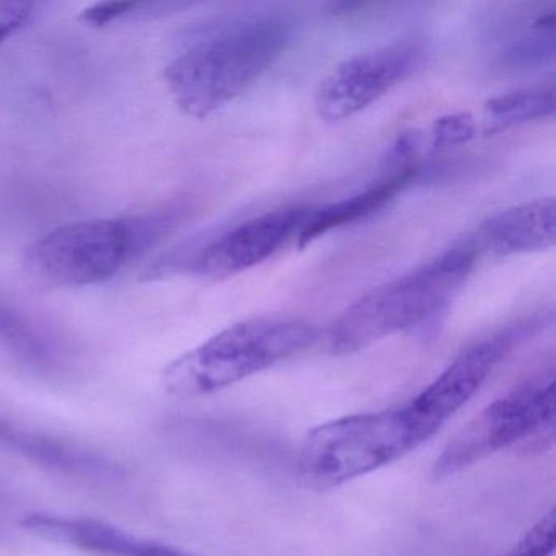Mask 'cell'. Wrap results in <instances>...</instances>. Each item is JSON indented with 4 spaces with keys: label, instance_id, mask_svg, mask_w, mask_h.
Listing matches in <instances>:
<instances>
[{
    "label": "cell",
    "instance_id": "8992f818",
    "mask_svg": "<svg viewBox=\"0 0 556 556\" xmlns=\"http://www.w3.org/2000/svg\"><path fill=\"white\" fill-rule=\"evenodd\" d=\"M555 434V369L542 370L475 416L435 460V478L451 477L513 447L543 448Z\"/></svg>",
    "mask_w": 556,
    "mask_h": 556
},
{
    "label": "cell",
    "instance_id": "ac0fdd59",
    "mask_svg": "<svg viewBox=\"0 0 556 556\" xmlns=\"http://www.w3.org/2000/svg\"><path fill=\"white\" fill-rule=\"evenodd\" d=\"M37 4L25 0H0V48L35 17Z\"/></svg>",
    "mask_w": 556,
    "mask_h": 556
},
{
    "label": "cell",
    "instance_id": "9a60e30c",
    "mask_svg": "<svg viewBox=\"0 0 556 556\" xmlns=\"http://www.w3.org/2000/svg\"><path fill=\"white\" fill-rule=\"evenodd\" d=\"M0 343H5L25 354H43L45 346L30 321L0 299Z\"/></svg>",
    "mask_w": 556,
    "mask_h": 556
},
{
    "label": "cell",
    "instance_id": "7c38bea8",
    "mask_svg": "<svg viewBox=\"0 0 556 556\" xmlns=\"http://www.w3.org/2000/svg\"><path fill=\"white\" fill-rule=\"evenodd\" d=\"M418 174V165H408V167L400 168L395 174L387 177L386 180L379 181V184L354 194V197L338 201V203L330 204V206L318 207V210L314 207L307 223L298 236V245L304 249L308 243L320 239L330 230L340 229L346 224L356 223V220L377 213L380 207L390 203L400 191L405 190Z\"/></svg>",
    "mask_w": 556,
    "mask_h": 556
},
{
    "label": "cell",
    "instance_id": "e0dca14e",
    "mask_svg": "<svg viewBox=\"0 0 556 556\" xmlns=\"http://www.w3.org/2000/svg\"><path fill=\"white\" fill-rule=\"evenodd\" d=\"M556 540V510L549 509L504 556H552Z\"/></svg>",
    "mask_w": 556,
    "mask_h": 556
},
{
    "label": "cell",
    "instance_id": "d6986e66",
    "mask_svg": "<svg viewBox=\"0 0 556 556\" xmlns=\"http://www.w3.org/2000/svg\"><path fill=\"white\" fill-rule=\"evenodd\" d=\"M0 442L15 448V451L25 452L37 460L43 457L45 448H47V439L14 431L11 426L4 425V422H0Z\"/></svg>",
    "mask_w": 556,
    "mask_h": 556
},
{
    "label": "cell",
    "instance_id": "277c9868",
    "mask_svg": "<svg viewBox=\"0 0 556 556\" xmlns=\"http://www.w3.org/2000/svg\"><path fill=\"white\" fill-rule=\"evenodd\" d=\"M435 434L412 402L359 413L308 432L298 458L305 486L327 491L405 457Z\"/></svg>",
    "mask_w": 556,
    "mask_h": 556
},
{
    "label": "cell",
    "instance_id": "6da1fadb",
    "mask_svg": "<svg viewBox=\"0 0 556 556\" xmlns=\"http://www.w3.org/2000/svg\"><path fill=\"white\" fill-rule=\"evenodd\" d=\"M291 27L279 17L227 25L194 41L164 71L178 109L204 119L245 93L288 47Z\"/></svg>",
    "mask_w": 556,
    "mask_h": 556
},
{
    "label": "cell",
    "instance_id": "4fadbf2b",
    "mask_svg": "<svg viewBox=\"0 0 556 556\" xmlns=\"http://www.w3.org/2000/svg\"><path fill=\"white\" fill-rule=\"evenodd\" d=\"M553 113H555V89L552 84L516 90L486 102L483 109L484 131H506L514 126L548 118Z\"/></svg>",
    "mask_w": 556,
    "mask_h": 556
},
{
    "label": "cell",
    "instance_id": "ba28073f",
    "mask_svg": "<svg viewBox=\"0 0 556 556\" xmlns=\"http://www.w3.org/2000/svg\"><path fill=\"white\" fill-rule=\"evenodd\" d=\"M312 210L281 207L245 220L207 243L191 262V271L204 278L226 279L262 265L301 233Z\"/></svg>",
    "mask_w": 556,
    "mask_h": 556
},
{
    "label": "cell",
    "instance_id": "5b68a950",
    "mask_svg": "<svg viewBox=\"0 0 556 556\" xmlns=\"http://www.w3.org/2000/svg\"><path fill=\"white\" fill-rule=\"evenodd\" d=\"M315 340L317 330L302 318H249L172 361L162 374V386L181 399L210 395L295 356Z\"/></svg>",
    "mask_w": 556,
    "mask_h": 556
},
{
    "label": "cell",
    "instance_id": "2e32d148",
    "mask_svg": "<svg viewBox=\"0 0 556 556\" xmlns=\"http://www.w3.org/2000/svg\"><path fill=\"white\" fill-rule=\"evenodd\" d=\"M477 132L475 119L468 113L441 116L431 129V149L434 152L451 151L457 146L467 144Z\"/></svg>",
    "mask_w": 556,
    "mask_h": 556
},
{
    "label": "cell",
    "instance_id": "30bf717a",
    "mask_svg": "<svg viewBox=\"0 0 556 556\" xmlns=\"http://www.w3.org/2000/svg\"><path fill=\"white\" fill-rule=\"evenodd\" d=\"M27 532L51 542L76 546L105 556H194L152 540L139 539L112 523L90 517H64L34 513L22 519Z\"/></svg>",
    "mask_w": 556,
    "mask_h": 556
},
{
    "label": "cell",
    "instance_id": "7a4b0ae2",
    "mask_svg": "<svg viewBox=\"0 0 556 556\" xmlns=\"http://www.w3.org/2000/svg\"><path fill=\"white\" fill-rule=\"evenodd\" d=\"M181 217L184 207L174 206L141 216L64 224L35 240L25 263L35 276L51 285H103L174 232Z\"/></svg>",
    "mask_w": 556,
    "mask_h": 556
},
{
    "label": "cell",
    "instance_id": "3957f363",
    "mask_svg": "<svg viewBox=\"0 0 556 556\" xmlns=\"http://www.w3.org/2000/svg\"><path fill=\"white\" fill-rule=\"evenodd\" d=\"M477 256L467 242L367 292L334 321L330 331L331 351L356 353L431 320L460 292Z\"/></svg>",
    "mask_w": 556,
    "mask_h": 556
},
{
    "label": "cell",
    "instance_id": "5bb4252c",
    "mask_svg": "<svg viewBox=\"0 0 556 556\" xmlns=\"http://www.w3.org/2000/svg\"><path fill=\"white\" fill-rule=\"evenodd\" d=\"M174 4H157V2H132V0H112L99 2L80 12L79 21L93 28L109 27L123 21L151 17V15L165 14L174 11Z\"/></svg>",
    "mask_w": 556,
    "mask_h": 556
},
{
    "label": "cell",
    "instance_id": "8fae6325",
    "mask_svg": "<svg viewBox=\"0 0 556 556\" xmlns=\"http://www.w3.org/2000/svg\"><path fill=\"white\" fill-rule=\"evenodd\" d=\"M556 242V204L553 198H539L509 207L484 220L473 239L475 252L494 256L526 255L549 250Z\"/></svg>",
    "mask_w": 556,
    "mask_h": 556
},
{
    "label": "cell",
    "instance_id": "9c48e42d",
    "mask_svg": "<svg viewBox=\"0 0 556 556\" xmlns=\"http://www.w3.org/2000/svg\"><path fill=\"white\" fill-rule=\"evenodd\" d=\"M532 328V324H520L471 344L412 402L435 428L441 429Z\"/></svg>",
    "mask_w": 556,
    "mask_h": 556
},
{
    "label": "cell",
    "instance_id": "52a82bcc",
    "mask_svg": "<svg viewBox=\"0 0 556 556\" xmlns=\"http://www.w3.org/2000/svg\"><path fill=\"white\" fill-rule=\"evenodd\" d=\"M421 58V45L402 41L343 61L318 86L315 113L327 123L353 118L403 83Z\"/></svg>",
    "mask_w": 556,
    "mask_h": 556
}]
</instances>
